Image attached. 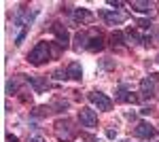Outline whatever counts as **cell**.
<instances>
[{
  "label": "cell",
  "instance_id": "1",
  "mask_svg": "<svg viewBox=\"0 0 159 142\" xmlns=\"http://www.w3.org/2000/svg\"><path fill=\"white\" fill-rule=\"evenodd\" d=\"M51 57H53L51 43H45V40L36 43V47H34L32 51H30V53H28V62H30V64H34V66H40V64L49 62Z\"/></svg>",
  "mask_w": 159,
  "mask_h": 142
},
{
  "label": "cell",
  "instance_id": "2",
  "mask_svg": "<svg viewBox=\"0 0 159 142\" xmlns=\"http://www.w3.org/2000/svg\"><path fill=\"white\" fill-rule=\"evenodd\" d=\"M53 130H55L57 140H61V142H70V140H74V136H76V127L72 125L70 119H60V121H55Z\"/></svg>",
  "mask_w": 159,
  "mask_h": 142
},
{
  "label": "cell",
  "instance_id": "3",
  "mask_svg": "<svg viewBox=\"0 0 159 142\" xmlns=\"http://www.w3.org/2000/svg\"><path fill=\"white\" fill-rule=\"evenodd\" d=\"M87 100H89L93 106H98V110H110V108H112V100H110L108 95L100 94V91H91V94L87 95Z\"/></svg>",
  "mask_w": 159,
  "mask_h": 142
},
{
  "label": "cell",
  "instance_id": "4",
  "mask_svg": "<svg viewBox=\"0 0 159 142\" xmlns=\"http://www.w3.org/2000/svg\"><path fill=\"white\" fill-rule=\"evenodd\" d=\"M79 121H81L83 127L93 130V127L98 125V115H96V110H91V108H81V110H79Z\"/></svg>",
  "mask_w": 159,
  "mask_h": 142
},
{
  "label": "cell",
  "instance_id": "5",
  "mask_svg": "<svg viewBox=\"0 0 159 142\" xmlns=\"http://www.w3.org/2000/svg\"><path fill=\"white\" fill-rule=\"evenodd\" d=\"M51 32L57 36V45H60L61 49L68 47V43H70V32H68V30H66L60 21H55V24L51 25Z\"/></svg>",
  "mask_w": 159,
  "mask_h": 142
},
{
  "label": "cell",
  "instance_id": "6",
  "mask_svg": "<svg viewBox=\"0 0 159 142\" xmlns=\"http://www.w3.org/2000/svg\"><path fill=\"white\" fill-rule=\"evenodd\" d=\"M100 15H102V19L108 25H121L127 19V13H117V11H108V9H104Z\"/></svg>",
  "mask_w": 159,
  "mask_h": 142
},
{
  "label": "cell",
  "instance_id": "7",
  "mask_svg": "<svg viewBox=\"0 0 159 142\" xmlns=\"http://www.w3.org/2000/svg\"><path fill=\"white\" fill-rule=\"evenodd\" d=\"M134 134L138 136V138H142V140H148V138L155 136V127H153L148 121H140V123L134 127Z\"/></svg>",
  "mask_w": 159,
  "mask_h": 142
},
{
  "label": "cell",
  "instance_id": "8",
  "mask_svg": "<svg viewBox=\"0 0 159 142\" xmlns=\"http://www.w3.org/2000/svg\"><path fill=\"white\" fill-rule=\"evenodd\" d=\"M155 76H157V74L144 76V79L140 81V95H142V98H151V95L155 94Z\"/></svg>",
  "mask_w": 159,
  "mask_h": 142
},
{
  "label": "cell",
  "instance_id": "9",
  "mask_svg": "<svg viewBox=\"0 0 159 142\" xmlns=\"http://www.w3.org/2000/svg\"><path fill=\"white\" fill-rule=\"evenodd\" d=\"M25 81L32 85V89H34L36 94H43V91L49 89V81H47V76H25Z\"/></svg>",
  "mask_w": 159,
  "mask_h": 142
},
{
  "label": "cell",
  "instance_id": "10",
  "mask_svg": "<svg viewBox=\"0 0 159 142\" xmlns=\"http://www.w3.org/2000/svg\"><path fill=\"white\" fill-rule=\"evenodd\" d=\"M96 17H93V13L89 11V9H74V21H79V24H91Z\"/></svg>",
  "mask_w": 159,
  "mask_h": 142
},
{
  "label": "cell",
  "instance_id": "11",
  "mask_svg": "<svg viewBox=\"0 0 159 142\" xmlns=\"http://www.w3.org/2000/svg\"><path fill=\"white\" fill-rule=\"evenodd\" d=\"M129 7H132L136 13H151L155 4H153V2H148V0H132V2H129Z\"/></svg>",
  "mask_w": 159,
  "mask_h": 142
},
{
  "label": "cell",
  "instance_id": "12",
  "mask_svg": "<svg viewBox=\"0 0 159 142\" xmlns=\"http://www.w3.org/2000/svg\"><path fill=\"white\" fill-rule=\"evenodd\" d=\"M87 49H89V51H93V53H96V51H102V49H104V38H102L100 34L89 36V43H87Z\"/></svg>",
  "mask_w": 159,
  "mask_h": 142
},
{
  "label": "cell",
  "instance_id": "13",
  "mask_svg": "<svg viewBox=\"0 0 159 142\" xmlns=\"http://www.w3.org/2000/svg\"><path fill=\"white\" fill-rule=\"evenodd\" d=\"M68 76L74 79V81H81V79H83V68H81L79 62H72V64L68 66Z\"/></svg>",
  "mask_w": 159,
  "mask_h": 142
},
{
  "label": "cell",
  "instance_id": "14",
  "mask_svg": "<svg viewBox=\"0 0 159 142\" xmlns=\"http://www.w3.org/2000/svg\"><path fill=\"white\" fill-rule=\"evenodd\" d=\"M87 43H89V36H87L85 32H76V36H74V49H76V51L87 49Z\"/></svg>",
  "mask_w": 159,
  "mask_h": 142
},
{
  "label": "cell",
  "instance_id": "15",
  "mask_svg": "<svg viewBox=\"0 0 159 142\" xmlns=\"http://www.w3.org/2000/svg\"><path fill=\"white\" fill-rule=\"evenodd\" d=\"M110 40H112V45H121L123 40H125V34L123 32H112L110 34Z\"/></svg>",
  "mask_w": 159,
  "mask_h": 142
},
{
  "label": "cell",
  "instance_id": "16",
  "mask_svg": "<svg viewBox=\"0 0 159 142\" xmlns=\"http://www.w3.org/2000/svg\"><path fill=\"white\" fill-rule=\"evenodd\" d=\"M53 79H57V81H66V79H70V76H68V70H55V72H53Z\"/></svg>",
  "mask_w": 159,
  "mask_h": 142
},
{
  "label": "cell",
  "instance_id": "17",
  "mask_svg": "<svg viewBox=\"0 0 159 142\" xmlns=\"http://www.w3.org/2000/svg\"><path fill=\"white\" fill-rule=\"evenodd\" d=\"M47 112H49V108H47V106H38L36 110H34V117H45Z\"/></svg>",
  "mask_w": 159,
  "mask_h": 142
},
{
  "label": "cell",
  "instance_id": "18",
  "mask_svg": "<svg viewBox=\"0 0 159 142\" xmlns=\"http://www.w3.org/2000/svg\"><path fill=\"white\" fill-rule=\"evenodd\" d=\"M7 91H9V94H17V83H15V81H9V83H7Z\"/></svg>",
  "mask_w": 159,
  "mask_h": 142
},
{
  "label": "cell",
  "instance_id": "19",
  "mask_svg": "<svg viewBox=\"0 0 159 142\" xmlns=\"http://www.w3.org/2000/svg\"><path fill=\"white\" fill-rule=\"evenodd\" d=\"M138 25H140L142 30H151V24H148L147 19H142V21H138Z\"/></svg>",
  "mask_w": 159,
  "mask_h": 142
},
{
  "label": "cell",
  "instance_id": "20",
  "mask_svg": "<svg viewBox=\"0 0 159 142\" xmlns=\"http://www.w3.org/2000/svg\"><path fill=\"white\" fill-rule=\"evenodd\" d=\"M108 4H110V7H115V9H121V7H123V2H119V0H108Z\"/></svg>",
  "mask_w": 159,
  "mask_h": 142
},
{
  "label": "cell",
  "instance_id": "21",
  "mask_svg": "<svg viewBox=\"0 0 159 142\" xmlns=\"http://www.w3.org/2000/svg\"><path fill=\"white\" fill-rule=\"evenodd\" d=\"M7 140H9V142H19V138L13 136V134H7Z\"/></svg>",
  "mask_w": 159,
  "mask_h": 142
},
{
  "label": "cell",
  "instance_id": "22",
  "mask_svg": "<svg viewBox=\"0 0 159 142\" xmlns=\"http://www.w3.org/2000/svg\"><path fill=\"white\" fill-rule=\"evenodd\" d=\"M28 142H45V140H43L40 136H32V138H30V140H28Z\"/></svg>",
  "mask_w": 159,
  "mask_h": 142
},
{
  "label": "cell",
  "instance_id": "23",
  "mask_svg": "<svg viewBox=\"0 0 159 142\" xmlns=\"http://www.w3.org/2000/svg\"><path fill=\"white\" fill-rule=\"evenodd\" d=\"M106 136H108V138H117V131H115V130H108V131H106Z\"/></svg>",
  "mask_w": 159,
  "mask_h": 142
},
{
  "label": "cell",
  "instance_id": "24",
  "mask_svg": "<svg viewBox=\"0 0 159 142\" xmlns=\"http://www.w3.org/2000/svg\"><path fill=\"white\" fill-rule=\"evenodd\" d=\"M93 142H104V140H102V138H93Z\"/></svg>",
  "mask_w": 159,
  "mask_h": 142
},
{
  "label": "cell",
  "instance_id": "25",
  "mask_svg": "<svg viewBox=\"0 0 159 142\" xmlns=\"http://www.w3.org/2000/svg\"><path fill=\"white\" fill-rule=\"evenodd\" d=\"M121 142H129V140H121Z\"/></svg>",
  "mask_w": 159,
  "mask_h": 142
},
{
  "label": "cell",
  "instance_id": "26",
  "mask_svg": "<svg viewBox=\"0 0 159 142\" xmlns=\"http://www.w3.org/2000/svg\"><path fill=\"white\" fill-rule=\"evenodd\" d=\"M157 62H159V55H157Z\"/></svg>",
  "mask_w": 159,
  "mask_h": 142
}]
</instances>
